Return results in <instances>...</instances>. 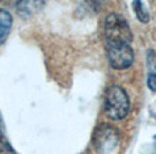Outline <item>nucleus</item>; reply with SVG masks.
<instances>
[{
    "label": "nucleus",
    "mask_w": 156,
    "mask_h": 154,
    "mask_svg": "<svg viewBox=\"0 0 156 154\" xmlns=\"http://www.w3.org/2000/svg\"><path fill=\"white\" fill-rule=\"evenodd\" d=\"M104 111L111 120H122L127 116L130 111V100L123 87H108L104 95Z\"/></svg>",
    "instance_id": "f257e3e1"
},
{
    "label": "nucleus",
    "mask_w": 156,
    "mask_h": 154,
    "mask_svg": "<svg viewBox=\"0 0 156 154\" xmlns=\"http://www.w3.org/2000/svg\"><path fill=\"white\" fill-rule=\"evenodd\" d=\"M104 37L107 42L130 44L133 40L127 21L119 14H110L104 21Z\"/></svg>",
    "instance_id": "f03ea898"
},
{
    "label": "nucleus",
    "mask_w": 156,
    "mask_h": 154,
    "mask_svg": "<svg viewBox=\"0 0 156 154\" xmlns=\"http://www.w3.org/2000/svg\"><path fill=\"white\" fill-rule=\"evenodd\" d=\"M105 51H107L108 63L114 70H126L134 62V53L130 44L107 42Z\"/></svg>",
    "instance_id": "7ed1b4c3"
},
{
    "label": "nucleus",
    "mask_w": 156,
    "mask_h": 154,
    "mask_svg": "<svg viewBox=\"0 0 156 154\" xmlns=\"http://www.w3.org/2000/svg\"><path fill=\"white\" fill-rule=\"evenodd\" d=\"M119 142V132L111 124H100L93 132L94 149L100 154H108L115 150Z\"/></svg>",
    "instance_id": "20e7f679"
},
{
    "label": "nucleus",
    "mask_w": 156,
    "mask_h": 154,
    "mask_svg": "<svg viewBox=\"0 0 156 154\" xmlns=\"http://www.w3.org/2000/svg\"><path fill=\"white\" fill-rule=\"evenodd\" d=\"M12 27V15L7 10L0 8V46L5 42Z\"/></svg>",
    "instance_id": "39448f33"
},
{
    "label": "nucleus",
    "mask_w": 156,
    "mask_h": 154,
    "mask_svg": "<svg viewBox=\"0 0 156 154\" xmlns=\"http://www.w3.org/2000/svg\"><path fill=\"white\" fill-rule=\"evenodd\" d=\"M38 3L43 4V0H21L18 4V10L21 11V15H29V14H33L34 11L40 10L38 7Z\"/></svg>",
    "instance_id": "423d86ee"
},
{
    "label": "nucleus",
    "mask_w": 156,
    "mask_h": 154,
    "mask_svg": "<svg viewBox=\"0 0 156 154\" xmlns=\"http://www.w3.org/2000/svg\"><path fill=\"white\" fill-rule=\"evenodd\" d=\"M133 8H134L136 16H137L138 21H140L141 23H148L149 14H148V10L145 8V5L143 4V2H141V0H134V2H133Z\"/></svg>",
    "instance_id": "0eeeda50"
},
{
    "label": "nucleus",
    "mask_w": 156,
    "mask_h": 154,
    "mask_svg": "<svg viewBox=\"0 0 156 154\" xmlns=\"http://www.w3.org/2000/svg\"><path fill=\"white\" fill-rule=\"evenodd\" d=\"M0 154H16L11 147V145L8 143V141L2 134H0Z\"/></svg>",
    "instance_id": "6e6552de"
},
{
    "label": "nucleus",
    "mask_w": 156,
    "mask_h": 154,
    "mask_svg": "<svg viewBox=\"0 0 156 154\" xmlns=\"http://www.w3.org/2000/svg\"><path fill=\"white\" fill-rule=\"evenodd\" d=\"M147 85L151 89V92L156 93V72H149L148 79H147Z\"/></svg>",
    "instance_id": "1a4fd4ad"
},
{
    "label": "nucleus",
    "mask_w": 156,
    "mask_h": 154,
    "mask_svg": "<svg viewBox=\"0 0 156 154\" xmlns=\"http://www.w3.org/2000/svg\"><path fill=\"white\" fill-rule=\"evenodd\" d=\"M148 64L151 68H156V52L155 51L148 52Z\"/></svg>",
    "instance_id": "9d476101"
}]
</instances>
